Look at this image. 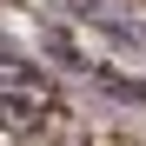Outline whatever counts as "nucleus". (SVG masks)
Here are the masks:
<instances>
[{
  "label": "nucleus",
  "mask_w": 146,
  "mask_h": 146,
  "mask_svg": "<svg viewBox=\"0 0 146 146\" xmlns=\"http://www.w3.org/2000/svg\"><path fill=\"white\" fill-rule=\"evenodd\" d=\"M46 113H53V86H46V73L0 46V126H7V133H40Z\"/></svg>",
  "instance_id": "1"
}]
</instances>
